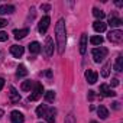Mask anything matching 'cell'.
Returning a JSON list of instances; mask_svg holds the SVG:
<instances>
[{"instance_id":"cell-7","label":"cell","mask_w":123,"mask_h":123,"mask_svg":"<svg viewBox=\"0 0 123 123\" xmlns=\"http://www.w3.org/2000/svg\"><path fill=\"white\" fill-rule=\"evenodd\" d=\"M10 117H12V122H13V123H23V122H25L23 113H20V111H18V110H13L12 114H10Z\"/></svg>"},{"instance_id":"cell-2","label":"cell","mask_w":123,"mask_h":123,"mask_svg":"<svg viewBox=\"0 0 123 123\" xmlns=\"http://www.w3.org/2000/svg\"><path fill=\"white\" fill-rule=\"evenodd\" d=\"M93 54V59H94V62H101V61H104V58L107 56V49L100 46V48H94L91 51Z\"/></svg>"},{"instance_id":"cell-21","label":"cell","mask_w":123,"mask_h":123,"mask_svg":"<svg viewBox=\"0 0 123 123\" xmlns=\"http://www.w3.org/2000/svg\"><path fill=\"white\" fill-rule=\"evenodd\" d=\"M46 110H48V107H46L45 104H41V106H38V107H36V114H38L39 117H42V116H45Z\"/></svg>"},{"instance_id":"cell-20","label":"cell","mask_w":123,"mask_h":123,"mask_svg":"<svg viewBox=\"0 0 123 123\" xmlns=\"http://www.w3.org/2000/svg\"><path fill=\"white\" fill-rule=\"evenodd\" d=\"M97 113H98V116H100L101 119H107V117H109V110H107L104 106H100V107L97 109Z\"/></svg>"},{"instance_id":"cell-29","label":"cell","mask_w":123,"mask_h":123,"mask_svg":"<svg viewBox=\"0 0 123 123\" xmlns=\"http://www.w3.org/2000/svg\"><path fill=\"white\" fill-rule=\"evenodd\" d=\"M7 33L6 32H0V42H5V41H7Z\"/></svg>"},{"instance_id":"cell-25","label":"cell","mask_w":123,"mask_h":123,"mask_svg":"<svg viewBox=\"0 0 123 123\" xmlns=\"http://www.w3.org/2000/svg\"><path fill=\"white\" fill-rule=\"evenodd\" d=\"M32 86H33V83H32L31 80H26V81L22 83V87H20V88H22L23 91H29V90L32 88Z\"/></svg>"},{"instance_id":"cell-3","label":"cell","mask_w":123,"mask_h":123,"mask_svg":"<svg viewBox=\"0 0 123 123\" xmlns=\"http://www.w3.org/2000/svg\"><path fill=\"white\" fill-rule=\"evenodd\" d=\"M107 39L113 43H120L122 39H123V32L120 29H116V31H111L109 35H107Z\"/></svg>"},{"instance_id":"cell-33","label":"cell","mask_w":123,"mask_h":123,"mask_svg":"<svg viewBox=\"0 0 123 123\" xmlns=\"http://www.w3.org/2000/svg\"><path fill=\"white\" fill-rule=\"evenodd\" d=\"M41 9H42V10H49L51 7H49V5H42V6H41Z\"/></svg>"},{"instance_id":"cell-24","label":"cell","mask_w":123,"mask_h":123,"mask_svg":"<svg viewBox=\"0 0 123 123\" xmlns=\"http://www.w3.org/2000/svg\"><path fill=\"white\" fill-rule=\"evenodd\" d=\"M26 74H28L26 67H25V65H19V68H18V71H16V75H18V77H25Z\"/></svg>"},{"instance_id":"cell-5","label":"cell","mask_w":123,"mask_h":123,"mask_svg":"<svg viewBox=\"0 0 123 123\" xmlns=\"http://www.w3.org/2000/svg\"><path fill=\"white\" fill-rule=\"evenodd\" d=\"M52 52H54V42H52V39L48 36V38L45 39V45H43V54H45V56H46V58H49V56L52 55Z\"/></svg>"},{"instance_id":"cell-27","label":"cell","mask_w":123,"mask_h":123,"mask_svg":"<svg viewBox=\"0 0 123 123\" xmlns=\"http://www.w3.org/2000/svg\"><path fill=\"white\" fill-rule=\"evenodd\" d=\"M109 68H110V64H106V65H104V68H103V71H101V75H103L104 78H107V77H109V74H110Z\"/></svg>"},{"instance_id":"cell-37","label":"cell","mask_w":123,"mask_h":123,"mask_svg":"<svg viewBox=\"0 0 123 123\" xmlns=\"http://www.w3.org/2000/svg\"><path fill=\"white\" fill-rule=\"evenodd\" d=\"M90 123H97V122H94V120H93V122H90Z\"/></svg>"},{"instance_id":"cell-31","label":"cell","mask_w":123,"mask_h":123,"mask_svg":"<svg viewBox=\"0 0 123 123\" xmlns=\"http://www.w3.org/2000/svg\"><path fill=\"white\" fill-rule=\"evenodd\" d=\"M111 86H113V87L119 86V80H117V78H113V80H111Z\"/></svg>"},{"instance_id":"cell-38","label":"cell","mask_w":123,"mask_h":123,"mask_svg":"<svg viewBox=\"0 0 123 123\" xmlns=\"http://www.w3.org/2000/svg\"><path fill=\"white\" fill-rule=\"evenodd\" d=\"M39 123H42V122H39Z\"/></svg>"},{"instance_id":"cell-12","label":"cell","mask_w":123,"mask_h":123,"mask_svg":"<svg viewBox=\"0 0 123 123\" xmlns=\"http://www.w3.org/2000/svg\"><path fill=\"white\" fill-rule=\"evenodd\" d=\"M93 28H94V31H96V32H100V33H101V32H104V31H106V28H107V26H106V23H104V22H101V20H96V22L93 23Z\"/></svg>"},{"instance_id":"cell-8","label":"cell","mask_w":123,"mask_h":123,"mask_svg":"<svg viewBox=\"0 0 123 123\" xmlns=\"http://www.w3.org/2000/svg\"><path fill=\"white\" fill-rule=\"evenodd\" d=\"M10 52H12V55H13L15 58H20V56L23 55L25 49H23V46H20V45H13V46H10Z\"/></svg>"},{"instance_id":"cell-9","label":"cell","mask_w":123,"mask_h":123,"mask_svg":"<svg viewBox=\"0 0 123 123\" xmlns=\"http://www.w3.org/2000/svg\"><path fill=\"white\" fill-rule=\"evenodd\" d=\"M97 78H98V75H97L96 71H93V70H87V71H86V80H87L90 84H94V83L97 81Z\"/></svg>"},{"instance_id":"cell-11","label":"cell","mask_w":123,"mask_h":123,"mask_svg":"<svg viewBox=\"0 0 123 123\" xmlns=\"http://www.w3.org/2000/svg\"><path fill=\"white\" fill-rule=\"evenodd\" d=\"M15 12V6L12 5H3L0 6V15H10Z\"/></svg>"},{"instance_id":"cell-18","label":"cell","mask_w":123,"mask_h":123,"mask_svg":"<svg viewBox=\"0 0 123 123\" xmlns=\"http://www.w3.org/2000/svg\"><path fill=\"white\" fill-rule=\"evenodd\" d=\"M114 70H116L117 73H120V71L123 70V56H122V55H119V56L116 58V64H114Z\"/></svg>"},{"instance_id":"cell-4","label":"cell","mask_w":123,"mask_h":123,"mask_svg":"<svg viewBox=\"0 0 123 123\" xmlns=\"http://www.w3.org/2000/svg\"><path fill=\"white\" fill-rule=\"evenodd\" d=\"M42 94H43V86H42L41 83H36V84H35V88H33V94L29 96V101L38 100Z\"/></svg>"},{"instance_id":"cell-14","label":"cell","mask_w":123,"mask_h":123,"mask_svg":"<svg viewBox=\"0 0 123 123\" xmlns=\"http://www.w3.org/2000/svg\"><path fill=\"white\" fill-rule=\"evenodd\" d=\"M86 51H87V35L83 33L80 39V54H86Z\"/></svg>"},{"instance_id":"cell-1","label":"cell","mask_w":123,"mask_h":123,"mask_svg":"<svg viewBox=\"0 0 123 123\" xmlns=\"http://www.w3.org/2000/svg\"><path fill=\"white\" fill-rule=\"evenodd\" d=\"M55 39H56L58 54L62 55L65 51V45H67V31H65V20L64 19H59L56 26H55Z\"/></svg>"},{"instance_id":"cell-16","label":"cell","mask_w":123,"mask_h":123,"mask_svg":"<svg viewBox=\"0 0 123 123\" xmlns=\"http://www.w3.org/2000/svg\"><path fill=\"white\" fill-rule=\"evenodd\" d=\"M9 94H10V101H12V103H16V101L20 100V94L16 91L15 87H10V93H9Z\"/></svg>"},{"instance_id":"cell-17","label":"cell","mask_w":123,"mask_h":123,"mask_svg":"<svg viewBox=\"0 0 123 123\" xmlns=\"http://www.w3.org/2000/svg\"><path fill=\"white\" fill-rule=\"evenodd\" d=\"M41 43L39 42H32L31 45H29V52L31 54H39L41 52Z\"/></svg>"},{"instance_id":"cell-32","label":"cell","mask_w":123,"mask_h":123,"mask_svg":"<svg viewBox=\"0 0 123 123\" xmlns=\"http://www.w3.org/2000/svg\"><path fill=\"white\" fill-rule=\"evenodd\" d=\"M119 104H120L119 101H114V103H113V109H114V110H119V109H120V106H119Z\"/></svg>"},{"instance_id":"cell-15","label":"cell","mask_w":123,"mask_h":123,"mask_svg":"<svg viewBox=\"0 0 123 123\" xmlns=\"http://www.w3.org/2000/svg\"><path fill=\"white\" fill-rule=\"evenodd\" d=\"M55 110L54 109H51V110H46V113H45V119H46V122L48 123H55Z\"/></svg>"},{"instance_id":"cell-23","label":"cell","mask_w":123,"mask_h":123,"mask_svg":"<svg viewBox=\"0 0 123 123\" xmlns=\"http://www.w3.org/2000/svg\"><path fill=\"white\" fill-rule=\"evenodd\" d=\"M90 43H91V45H101V43H103V38L98 36V35H97V36H91V38H90Z\"/></svg>"},{"instance_id":"cell-26","label":"cell","mask_w":123,"mask_h":123,"mask_svg":"<svg viewBox=\"0 0 123 123\" xmlns=\"http://www.w3.org/2000/svg\"><path fill=\"white\" fill-rule=\"evenodd\" d=\"M54 98H55V93L52 90H49V91L45 93V100L46 101H54Z\"/></svg>"},{"instance_id":"cell-36","label":"cell","mask_w":123,"mask_h":123,"mask_svg":"<svg viewBox=\"0 0 123 123\" xmlns=\"http://www.w3.org/2000/svg\"><path fill=\"white\" fill-rule=\"evenodd\" d=\"M3 114H5V113H3V110L0 109V119H2V116H3Z\"/></svg>"},{"instance_id":"cell-22","label":"cell","mask_w":123,"mask_h":123,"mask_svg":"<svg viewBox=\"0 0 123 123\" xmlns=\"http://www.w3.org/2000/svg\"><path fill=\"white\" fill-rule=\"evenodd\" d=\"M93 15H94L97 19H100V20H101V19H104V16H106V13H104L103 10L97 9V7H94V9H93Z\"/></svg>"},{"instance_id":"cell-6","label":"cell","mask_w":123,"mask_h":123,"mask_svg":"<svg viewBox=\"0 0 123 123\" xmlns=\"http://www.w3.org/2000/svg\"><path fill=\"white\" fill-rule=\"evenodd\" d=\"M49 22H51V19H49V16H43L42 19H41V22H39V26H38V31H39V33H46V31H48V28H49Z\"/></svg>"},{"instance_id":"cell-30","label":"cell","mask_w":123,"mask_h":123,"mask_svg":"<svg viewBox=\"0 0 123 123\" xmlns=\"http://www.w3.org/2000/svg\"><path fill=\"white\" fill-rule=\"evenodd\" d=\"M7 25V20L6 19H0V28H5Z\"/></svg>"},{"instance_id":"cell-10","label":"cell","mask_w":123,"mask_h":123,"mask_svg":"<svg viewBox=\"0 0 123 123\" xmlns=\"http://www.w3.org/2000/svg\"><path fill=\"white\" fill-rule=\"evenodd\" d=\"M100 93H101L104 97H114V96H116V93H114L113 90H110L109 86H106V84H101V86H100Z\"/></svg>"},{"instance_id":"cell-28","label":"cell","mask_w":123,"mask_h":123,"mask_svg":"<svg viewBox=\"0 0 123 123\" xmlns=\"http://www.w3.org/2000/svg\"><path fill=\"white\" fill-rule=\"evenodd\" d=\"M65 123H77V122H75V117H74L73 113H70V114L65 117Z\"/></svg>"},{"instance_id":"cell-19","label":"cell","mask_w":123,"mask_h":123,"mask_svg":"<svg viewBox=\"0 0 123 123\" xmlns=\"http://www.w3.org/2000/svg\"><path fill=\"white\" fill-rule=\"evenodd\" d=\"M109 25H110L111 28H119V26H122V25H123V22H122L119 18H110Z\"/></svg>"},{"instance_id":"cell-13","label":"cell","mask_w":123,"mask_h":123,"mask_svg":"<svg viewBox=\"0 0 123 123\" xmlns=\"http://www.w3.org/2000/svg\"><path fill=\"white\" fill-rule=\"evenodd\" d=\"M29 33V29H15L13 31V35H15V38L16 39H22V38H25L26 35Z\"/></svg>"},{"instance_id":"cell-35","label":"cell","mask_w":123,"mask_h":123,"mask_svg":"<svg viewBox=\"0 0 123 123\" xmlns=\"http://www.w3.org/2000/svg\"><path fill=\"white\" fill-rule=\"evenodd\" d=\"M3 86H5V80H3V78H0V90L3 88Z\"/></svg>"},{"instance_id":"cell-34","label":"cell","mask_w":123,"mask_h":123,"mask_svg":"<svg viewBox=\"0 0 123 123\" xmlns=\"http://www.w3.org/2000/svg\"><path fill=\"white\" fill-rule=\"evenodd\" d=\"M88 98H94V91H88Z\"/></svg>"}]
</instances>
